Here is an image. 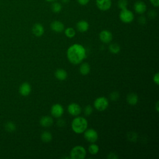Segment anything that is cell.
Listing matches in <instances>:
<instances>
[{
    "label": "cell",
    "instance_id": "34",
    "mask_svg": "<svg viewBox=\"0 0 159 159\" xmlns=\"http://www.w3.org/2000/svg\"><path fill=\"white\" fill-rule=\"evenodd\" d=\"M107 158L109 159H117L118 158V156L117 155V154H116L114 152H111L110 153H109Z\"/></svg>",
    "mask_w": 159,
    "mask_h": 159
},
{
    "label": "cell",
    "instance_id": "26",
    "mask_svg": "<svg viewBox=\"0 0 159 159\" xmlns=\"http://www.w3.org/2000/svg\"><path fill=\"white\" fill-rule=\"evenodd\" d=\"M128 1L127 0H118L117 7L120 9H124L127 8Z\"/></svg>",
    "mask_w": 159,
    "mask_h": 159
},
{
    "label": "cell",
    "instance_id": "10",
    "mask_svg": "<svg viewBox=\"0 0 159 159\" xmlns=\"http://www.w3.org/2000/svg\"><path fill=\"white\" fill-rule=\"evenodd\" d=\"M99 37L102 42L104 43H108L111 42L112 39V34L108 30H102L99 33Z\"/></svg>",
    "mask_w": 159,
    "mask_h": 159
},
{
    "label": "cell",
    "instance_id": "12",
    "mask_svg": "<svg viewBox=\"0 0 159 159\" xmlns=\"http://www.w3.org/2000/svg\"><path fill=\"white\" fill-rule=\"evenodd\" d=\"M32 88L30 84L27 82H24L20 84L19 88V91L20 95L23 96H27L31 93Z\"/></svg>",
    "mask_w": 159,
    "mask_h": 159
},
{
    "label": "cell",
    "instance_id": "11",
    "mask_svg": "<svg viewBox=\"0 0 159 159\" xmlns=\"http://www.w3.org/2000/svg\"><path fill=\"white\" fill-rule=\"evenodd\" d=\"M135 12L139 14H143L147 10V5L142 1H137L134 4Z\"/></svg>",
    "mask_w": 159,
    "mask_h": 159
},
{
    "label": "cell",
    "instance_id": "28",
    "mask_svg": "<svg viewBox=\"0 0 159 159\" xmlns=\"http://www.w3.org/2000/svg\"><path fill=\"white\" fill-rule=\"evenodd\" d=\"M119 93L117 91H113L110 94L109 98L111 101H117L119 99Z\"/></svg>",
    "mask_w": 159,
    "mask_h": 159
},
{
    "label": "cell",
    "instance_id": "16",
    "mask_svg": "<svg viewBox=\"0 0 159 159\" xmlns=\"http://www.w3.org/2000/svg\"><path fill=\"white\" fill-rule=\"evenodd\" d=\"M89 23L85 20H81L76 24V29L80 32H85L89 29Z\"/></svg>",
    "mask_w": 159,
    "mask_h": 159
},
{
    "label": "cell",
    "instance_id": "37",
    "mask_svg": "<svg viewBox=\"0 0 159 159\" xmlns=\"http://www.w3.org/2000/svg\"><path fill=\"white\" fill-rule=\"evenodd\" d=\"M155 107L156 111H157V112H159V102H158V101H157V102H156V104H155Z\"/></svg>",
    "mask_w": 159,
    "mask_h": 159
},
{
    "label": "cell",
    "instance_id": "2",
    "mask_svg": "<svg viewBox=\"0 0 159 159\" xmlns=\"http://www.w3.org/2000/svg\"><path fill=\"white\" fill-rule=\"evenodd\" d=\"M88 128L87 120L81 116H76L71 122V129L76 134H82Z\"/></svg>",
    "mask_w": 159,
    "mask_h": 159
},
{
    "label": "cell",
    "instance_id": "17",
    "mask_svg": "<svg viewBox=\"0 0 159 159\" xmlns=\"http://www.w3.org/2000/svg\"><path fill=\"white\" fill-rule=\"evenodd\" d=\"M126 99L129 104L131 106H135L137 104L139 101V96L137 94L134 93H131L127 94Z\"/></svg>",
    "mask_w": 159,
    "mask_h": 159
},
{
    "label": "cell",
    "instance_id": "1",
    "mask_svg": "<svg viewBox=\"0 0 159 159\" xmlns=\"http://www.w3.org/2000/svg\"><path fill=\"white\" fill-rule=\"evenodd\" d=\"M66 56L69 61L72 64H80L86 58V49L80 43H74L68 48Z\"/></svg>",
    "mask_w": 159,
    "mask_h": 159
},
{
    "label": "cell",
    "instance_id": "20",
    "mask_svg": "<svg viewBox=\"0 0 159 159\" xmlns=\"http://www.w3.org/2000/svg\"><path fill=\"white\" fill-rule=\"evenodd\" d=\"M40 138H41V140H42V142H43L45 143H48V142H50L52 140V135L51 132H50L49 131L45 130L41 134Z\"/></svg>",
    "mask_w": 159,
    "mask_h": 159
},
{
    "label": "cell",
    "instance_id": "9",
    "mask_svg": "<svg viewBox=\"0 0 159 159\" xmlns=\"http://www.w3.org/2000/svg\"><path fill=\"white\" fill-rule=\"evenodd\" d=\"M97 7L102 11L109 10L112 5L111 0H96Z\"/></svg>",
    "mask_w": 159,
    "mask_h": 159
},
{
    "label": "cell",
    "instance_id": "4",
    "mask_svg": "<svg viewBox=\"0 0 159 159\" xmlns=\"http://www.w3.org/2000/svg\"><path fill=\"white\" fill-rule=\"evenodd\" d=\"M119 19L122 22L129 24L134 20V14L132 11L129 10L127 8L122 9L119 13Z\"/></svg>",
    "mask_w": 159,
    "mask_h": 159
},
{
    "label": "cell",
    "instance_id": "8",
    "mask_svg": "<svg viewBox=\"0 0 159 159\" xmlns=\"http://www.w3.org/2000/svg\"><path fill=\"white\" fill-rule=\"evenodd\" d=\"M67 111L68 113L73 116H78L81 112V106L75 102H72L68 106Z\"/></svg>",
    "mask_w": 159,
    "mask_h": 159
},
{
    "label": "cell",
    "instance_id": "24",
    "mask_svg": "<svg viewBox=\"0 0 159 159\" xmlns=\"http://www.w3.org/2000/svg\"><path fill=\"white\" fill-rule=\"evenodd\" d=\"M65 35L70 39H71L75 36L76 31L73 27H68L65 29Z\"/></svg>",
    "mask_w": 159,
    "mask_h": 159
},
{
    "label": "cell",
    "instance_id": "31",
    "mask_svg": "<svg viewBox=\"0 0 159 159\" xmlns=\"http://www.w3.org/2000/svg\"><path fill=\"white\" fill-rule=\"evenodd\" d=\"M137 134L135 133H129V134H128V139L129 140H130V141H135L137 139Z\"/></svg>",
    "mask_w": 159,
    "mask_h": 159
},
{
    "label": "cell",
    "instance_id": "36",
    "mask_svg": "<svg viewBox=\"0 0 159 159\" xmlns=\"http://www.w3.org/2000/svg\"><path fill=\"white\" fill-rule=\"evenodd\" d=\"M90 0H77V2L81 6H85L88 4Z\"/></svg>",
    "mask_w": 159,
    "mask_h": 159
},
{
    "label": "cell",
    "instance_id": "7",
    "mask_svg": "<svg viewBox=\"0 0 159 159\" xmlns=\"http://www.w3.org/2000/svg\"><path fill=\"white\" fill-rule=\"evenodd\" d=\"M50 112L52 116L56 117V118H60L61 117L63 113H64V109L63 107L58 103L53 104L50 109Z\"/></svg>",
    "mask_w": 159,
    "mask_h": 159
},
{
    "label": "cell",
    "instance_id": "15",
    "mask_svg": "<svg viewBox=\"0 0 159 159\" xmlns=\"http://www.w3.org/2000/svg\"><path fill=\"white\" fill-rule=\"evenodd\" d=\"M39 123L43 127H48L53 125V119L49 116H44L40 118Z\"/></svg>",
    "mask_w": 159,
    "mask_h": 159
},
{
    "label": "cell",
    "instance_id": "35",
    "mask_svg": "<svg viewBox=\"0 0 159 159\" xmlns=\"http://www.w3.org/2000/svg\"><path fill=\"white\" fill-rule=\"evenodd\" d=\"M153 6L157 7L159 6V0H149Z\"/></svg>",
    "mask_w": 159,
    "mask_h": 159
},
{
    "label": "cell",
    "instance_id": "22",
    "mask_svg": "<svg viewBox=\"0 0 159 159\" xmlns=\"http://www.w3.org/2000/svg\"><path fill=\"white\" fill-rule=\"evenodd\" d=\"M109 51L114 54H117L118 53L120 50V47L119 45V44L116 43H111L109 46Z\"/></svg>",
    "mask_w": 159,
    "mask_h": 159
},
{
    "label": "cell",
    "instance_id": "33",
    "mask_svg": "<svg viewBox=\"0 0 159 159\" xmlns=\"http://www.w3.org/2000/svg\"><path fill=\"white\" fill-rule=\"evenodd\" d=\"M153 80L157 85H158V84H159V73H156L154 75V76L153 77Z\"/></svg>",
    "mask_w": 159,
    "mask_h": 159
},
{
    "label": "cell",
    "instance_id": "14",
    "mask_svg": "<svg viewBox=\"0 0 159 159\" xmlns=\"http://www.w3.org/2000/svg\"><path fill=\"white\" fill-rule=\"evenodd\" d=\"M51 29L57 33L61 32L65 29V25L60 20H54L50 24Z\"/></svg>",
    "mask_w": 159,
    "mask_h": 159
},
{
    "label": "cell",
    "instance_id": "6",
    "mask_svg": "<svg viewBox=\"0 0 159 159\" xmlns=\"http://www.w3.org/2000/svg\"><path fill=\"white\" fill-rule=\"evenodd\" d=\"M83 134L84 139L90 143H94L98 140V134L97 131L93 128H87Z\"/></svg>",
    "mask_w": 159,
    "mask_h": 159
},
{
    "label": "cell",
    "instance_id": "18",
    "mask_svg": "<svg viewBox=\"0 0 159 159\" xmlns=\"http://www.w3.org/2000/svg\"><path fill=\"white\" fill-rule=\"evenodd\" d=\"M55 76L57 80L60 81H64L67 78V73L65 70L58 68L55 71Z\"/></svg>",
    "mask_w": 159,
    "mask_h": 159
},
{
    "label": "cell",
    "instance_id": "3",
    "mask_svg": "<svg viewBox=\"0 0 159 159\" xmlns=\"http://www.w3.org/2000/svg\"><path fill=\"white\" fill-rule=\"evenodd\" d=\"M70 154L71 159H83L86 157V150L83 146L76 145L72 148Z\"/></svg>",
    "mask_w": 159,
    "mask_h": 159
},
{
    "label": "cell",
    "instance_id": "25",
    "mask_svg": "<svg viewBox=\"0 0 159 159\" xmlns=\"http://www.w3.org/2000/svg\"><path fill=\"white\" fill-rule=\"evenodd\" d=\"M16 129V124L12 122H8L5 124V129L8 132H13Z\"/></svg>",
    "mask_w": 159,
    "mask_h": 159
},
{
    "label": "cell",
    "instance_id": "19",
    "mask_svg": "<svg viewBox=\"0 0 159 159\" xmlns=\"http://www.w3.org/2000/svg\"><path fill=\"white\" fill-rule=\"evenodd\" d=\"M79 70H80V73L82 75L85 76L89 73L90 70H91V67H90V65L88 63L84 62V63H83L80 65Z\"/></svg>",
    "mask_w": 159,
    "mask_h": 159
},
{
    "label": "cell",
    "instance_id": "38",
    "mask_svg": "<svg viewBox=\"0 0 159 159\" xmlns=\"http://www.w3.org/2000/svg\"><path fill=\"white\" fill-rule=\"evenodd\" d=\"M61 1V2H63V3H65V4H67V3H68L69 2H70V0H60Z\"/></svg>",
    "mask_w": 159,
    "mask_h": 159
},
{
    "label": "cell",
    "instance_id": "30",
    "mask_svg": "<svg viewBox=\"0 0 159 159\" xmlns=\"http://www.w3.org/2000/svg\"><path fill=\"white\" fill-rule=\"evenodd\" d=\"M138 22L141 25H144L146 24L147 22V20H146V18L145 16H140L139 18H138Z\"/></svg>",
    "mask_w": 159,
    "mask_h": 159
},
{
    "label": "cell",
    "instance_id": "27",
    "mask_svg": "<svg viewBox=\"0 0 159 159\" xmlns=\"http://www.w3.org/2000/svg\"><path fill=\"white\" fill-rule=\"evenodd\" d=\"M93 109L90 105L86 106L84 109V114L86 116H90L93 113Z\"/></svg>",
    "mask_w": 159,
    "mask_h": 159
},
{
    "label": "cell",
    "instance_id": "23",
    "mask_svg": "<svg viewBox=\"0 0 159 159\" xmlns=\"http://www.w3.org/2000/svg\"><path fill=\"white\" fill-rule=\"evenodd\" d=\"M99 151V147L94 143H92L88 147V152L91 155H96Z\"/></svg>",
    "mask_w": 159,
    "mask_h": 159
},
{
    "label": "cell",
    "instance_id": "32",
    "mask_svg": "<svg viewBox=\"0 0 159 159\" xmlns=\"http://www.w3.org/2000/svg\"><path fill=\"white\" fill-rule=\"evenodd\" d=\"M65 124H66L65 120H64L63 119H59L57 120V125H58V127H62L65 126Z\"/></svg>",
    "mask_w": 159,
    "mask_h": 159
},
{
    "label": "cell",
    "instance_id": "29",
    "mask_svg": "<svg viewBox=\"0 0 159 159\" xmlns=\"http://www.w3.org/2000/svg\"><path fill=\"white\" fill-rule=\"evenodd\" d=\"M148 16L150 19H154L157 16V12L153 9H151L148 12Z\"/></svg>",
    "mask_w": 159,
    "mask_h": 159
},
{
    "label": "cell",
    "instance_id": "39",
    "mask_svg": "<svg viewBox=\"0 0 159 159\" xmlns=\"http://www.w3.org/2000/svg\"><path fill=\"white\" fill-rule=\"evenodd\" d=\"M45 1H46L47 2H53V1H55L56 0H45Z\"/></svg>",
    "mask_w": 159,
    "mask_h": 159
},
{
    "label": "cell",
    "instance_id": "21",
    "mask_svg": "<svg viewBox=\"0 0 159 159\" xmlns=\"http://www.w3.org/2000/svg\"><path fill=\"white\" fill-rule=\"evenodd\" d=\"M51 9L54 13H59L62 9V6L60 2L53 1L51 5Z\"/></svg>",
    "mask_w": 159,
    "mask_h": 159
},
{
    "label": "cell",
    "instance_id": "5",
    "mask_svg": "<svg viewBox=\"0 0 159 159\" xmlns=\"http://www.w3.org/2000/svg\"><path fill=\"white\" fill-rule=\"evenodd\" d=\"M109 106V100L104 96L97 98L94 101V108L99 111L106 110Z\"/></svg>",
    "mask_w": 159,
    "mask_h": 159
},
{
    "label": "cell",
    "instance_id": "13",
    "mask_svg": "<svg viewBox=\"0 0 159 159\" xmlns=\"http://www.w3.org/2000/svg\"><path fill=\"white\" fill-rule=\"evenodd\" d=\"M33 34L36 37H41L45 32V29L42 24L40 23L35 24L32 29Z\"/></svg>",
    "mask_w": 159,
    "mask_h": 159
}]
</instances>
